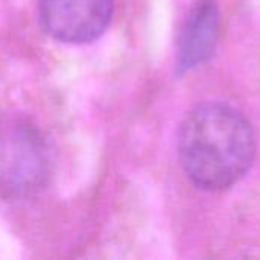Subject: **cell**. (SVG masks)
<instances>
[{
    "label": "cell",
    "mask_w": 260,
    "mask_h": 260,
    "mask_svg": "<svg viewBox=\"0 0 260 260\" xmlns=\"http://www.w3.org/2000/svg\"><path fill=\"white\" fill-rule=\"evenodd\" d=\"M219 35V12L213 0H200L187 14L175 49L178 72L192 70L204 64L215 52Z\"/></svg>",
    "instance_id": "obj_4"
},
{
    "label": "cell",
    "mask_w": 260,
    "mask_h": 260,
    "mask_svg": "<svg viewBox=\"0 0 260 260\" xmlns=\"http://www.w3.org/2000/svg\"><path fill=\"white\" fill-rule=\"evenodd\" d=\"M52 155L41 129L26 116H0V198L26 200L49 181Z\"/></svg>",
    "instance_id": "obj_2"
},
{
    "label": "cell",
    "mask_w": 260,
    "mask_h": 260,
    "mask_svg": "<svg viewBox=\"0 0 260 260\" xmlns=\"http://www.w3.org/2000/svg\"><path fill=\"white\" fill-rule=\"evenodd\" d=\"M113 8V0H38V20L52 38L85 44L107 30Z\"/></svg>",
    "instance_id": "obj_3"
},
{
    "label": "cell",
    "mask_w": 260,
    "mask_h": 260,
    "mask_svg": "<svg viewBox=\"0 0 260 260\" xmlns=\"http://www.w3.org/2000/svg\"><path fill=\"white\" fill-rule=\"evenodd\" d=\"M177 148L180 165L192 184L219 192L248 172L256 155V137L239 110L222 102H206L181 122Z\"/></svg>",
    "instance_id": "obj_1"
}]
</instances>
